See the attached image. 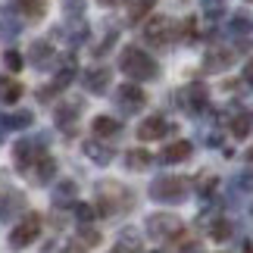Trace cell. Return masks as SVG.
<instances>
[{
    "label": "cell",
    "mask_w": 253,
    "mask_h": 253,
    "mask_svg": "<svg viewBox=\"0 0 253 253\" xmlns=\"http://www.w3.org/2000/svg\"><path fill=\"white\" fill-rule=\"evenodd\" d=\"M253 28V22H250V16L247 13H238L235 19H231V32H238V35H247Z\"/></svg>",
    "instance_id": "30"
},
{
    "label": "cell",
    "mask_w": 253,
    "mask_h": 253,
    "mask_svg": "<svg viewBox=\"0 0 253 253\" xmlns=\"http://www.w3.org/2000/svg\"><path fill=\"white\" fill-rule=\"evenodd\" d=\"M250 128H253V116L250 113H238L235 119H231V134H235V138H247Z\"/></svg>",
    "instance_id": "22"
},
{
    "label": "cell",
    "mask_w": 253,
    "mask_h": 253,
    "mask_svg": "<svg viewBox=\"0 0 253 253\" xmlns=\"http://www.w3.org/2000/svg\"><path fill=\"white\" fill-rule=\"evenodd\" d=\"M100 6H119V3H125V0H97Z\"/></svg>",
    "instance_id": "39"
},
{
    "label": "cell",
    "mask_w": 253,
    "mask_h": 253,
    "mask_svg": "<svg viewBox=\"0 0 253 253\" xmlns=\"http://www.w3.org/2000/svg\"><path fill=\"white\" fill-rule=\"evenodd\" d=\"M0 97H3V103H19V97H22V84L19 82H6L0 87Z\"/></svg>",
    "instance_id": "27"
},
{
    "label": "cell",
    "mask_w": 253,
    "mask_h": 253,
    "mask_svg": "<svg viewBox=\"0 0 253 253\" xmlns=\"http://www.w3.org/2000/svg\"><path fill=\"white\" fill-rule=\"evenodd\" d=\"M84 157L91 160V163H97V166H106V163H113V157H116V150L106 144L103 138H94V141H84Z\"/></svg>",
    "instance_id": "10"
},
{
    "label": "cell",
    "mask_w": 253,
    "mask_h": 253,
    "mask_svg": "<svg viewBox=\"0 0 253 253\" xmlns=\"http://www.w3.org/2000/svg\"><path fill=\"white\" fill-rule=\"evenodd\" d=\"M178 231H181L178 216H169V212H153V216H147V235L153 241H172Z\"/></svg>",
    "instance_id": "5"
},
{
    "label": "cell",
    "mask_w": 253,
    "mask_h": 253,
    "mask_svg": "<svg viewBox=\"0 0 253 253\" xmlns=\"http://www.w3.org/2000/svg\"><path fill=\"white\" fill-rule=\"evenodd\" d=\"M184 38H197V25H194V19H188V22H184Z\"/></svg>",
    "instance_id": "37"
},
{
    "label": "cell",
    "mask_w": 253,
    "mask_h": 253,
    "mask_svg": "<svg viewBox=\"0 0 253 253\" xmlns=\"http://www.w3.org/2000/svg\"><path fill=\"white\" fill-rule=\"evenodd\" d=\"M163 163H181V160H188L191 157V141H172L163 147Z\"/></svg>",
    "instance_id": "16"
},
{
    "label": "cell",
    "mask_w": 253,
    "mask_h": 253,
    "mask_svg": "<svg viewBox=\"0 0 253 253\" xmlns=\"http://www.w3.org/2000/svg\"><path fill=\"white\" fill-rule=\"evenodd\" d=\"M75 219H79L82 225H87V222L94 219V207L91 203H75Z\"/></svg>",
    "instance_id": "31"
},
{
    "label": "cell",
    "mask_w": 253,
    "mask_h": 253,
    "mask_svg": "<svg viewBox=\"0 0 253 253\" xmlns=\"http://www.w3.org/2000/svg\"><path fill=\"white\" fill-rule=\"evenodd\" d=\"M3 63H6V69H9V72H19V69H22V53L6 50V53H3Z\"/></svg>",
    "instance_id": "34"
},
{
    "label": "cell",
    "mask_w": 253,
    "mask_h": 253,
    "mask_svg": "<svg viewBox=\"0 0 253 253\" xmlns=\"http://www.w3.org/2000/svg\"><path fill=\"white\" fill-rule=\"evenodd\" d=\"M144 38H147L150 44H157V47H163L172 38V22L166 16H153L147 25H144Z\"/></svg>",
    "instance_id": "8"
},
{
    "label": "cell",
    "mask_w": 253,
    "mask_h": 253,
    "mask_svg": "<svg viewBox=\"0 0 253 253\" xmlns=\"http://www.w3.org/2000/svg\"><path fill=\"white\" fill-rule=\"evenodd\" d=\"M110 79H113V72L106 69V66H91V69L82 75L84 91H91V94H106V87H110Z\"/></svg>",
    "instance_id": "9"
},
{
    "label": "cell",
    "mask_w": 253,
    "mask_h": 253,
    "mask_svg": "<svg viewBox=\"0 0 253 253\" xmlns=\"http://www.w3.org/2000/svg\"><path fill=\"white\" fill-rule=\"evenodd\" d=\"M231 50H222V47H216V50H210L207 53V60H203V69L207 72H222L225 66H231Z\"/></svg>",
    "instance_id": "17"
},
{
    "label": "cell",
    "mask_w": 253,
    "mask_h": 253,
    "mask_svg": "<svg viewBox=\"0 0 253 253\" xmlns=\"http://www.w3.org/2000/svg\"><path fill=\"white\" fill-rule=\"evenodd\" d=\"M19 35V22L9 13H0V38H16Z\"/></svg>",
    "instance_id": "28"
},
{
    "label": "cell",
    "mask_w": 253,
    "mask_h": 253,
    "mask_svg": "<svg viewBox=\"0 0 253 253\" xmlns=\"http://www.w3.org/2000/svg\"><path fill=\"white\" fill-rule=\"evenodd\" d=\"M22 210H25V197L19 191H6L3 197H0V219H3V222L13 219L16 212H22Z\"/></svg>",
    "instance_id": "14"
},
{
    "label": "cell",
    "mask_w": 253,
    "mask_h": 253,
    "mask_svg": "<svg viewBox=\"0 0 253 253\" xmlns=\"http://www.w3.org/2000/svg\"><path fill=\"white\" fill-rule=\"evenodd\" d=\"M110 253H134V250H128V247H122V244H119V247H113Z\"/></svg>",
    "instance_id": "40"
},
{
    "label": "cell",
    "mask_w": 253,
    "mask_h": 253,
    "mask_svg": "<svg viewBox=\"0 0 253 253\" xmlns=\"http://www.w3.org/2000/svg\"><path fill=\"white\" fill-rule=\"evenodd\" d=\"M97 244H100V231L84 225V228L79 231V241H75V247H79V250H94Z\"/></svg>",
    "instance_id": "24"
},
{
    "label": "cell",
    "mask_w": 253,
    "mask_h": 253,
    "mask_svg": "<svg viewBox=\"0 0 253 253\" xmlns=\"http://www.w3.org/2000/svg\"><path fill=\"white\" fill-rule=\"evenodd\" d=\"M53 203L63 207V203H75V181H60L53 191Z\"/></svg>",
    "instance_id": "23"
},
{
    "label": "cell",
    "mask_w": 253,
    "mask_h": 253,
    "mask_svg": "<svg viewBox=\"0 0 253 253\" xmlns=\"http://www.w3.org/2000/svg\"><path fill=\"white\" fill-rule=\"evenodd\" d=\"M157 253H169V250H157Z\"/></svg>",
    "instance_id": "42"
},
{
    "label": "cell",
    "mask_w": 253,
    "mask_h": 253,
    "mask_svg": "<svg viewBox=\"0 0 253 253\" xmlns=\"http://www.w3.org/2000/svg\"><path fill=\"white\" fill-rule=\"evenodd\" d=\"M32 119H35L32 113H13V116H3V119H0V125H6V128H28V125H32Z\"/></svg>",
    "instance_id": "26"
},
{
    "label": "cell",
    "mask_w": 253,
    "mask_h": 253,
    "mask_svg": "<svg viewBox=\"0 0 253 253\" xmlns=\"http://www.w3.org/2000/svg\"><path fill=\"white\" fill-rule=\"evenodd\" d=\"M166 119H163V116H147V119H144L141 125H138V138L141 141H160L163 134H166Z\"/></svg>",
    "instance_id": "13"
},
{
    "label": "cell",
    "mask_w": 253,
    "mask_h": 253,
    "mask_svg": "<svg viewBox=\"0 0 253 253\" xmlns=\"http://www.w3.org/2000/svg\"><path fill=\"white\" fill-rule=\"evenodd\" d=\"M235 188H241V191H253V175L247 172V175H238L235 178Z\"/></svg>",
    "instance_id": "36"
},
{
    "label": "cell",
    "mask_w": 253,
    "mask_h": 253,
    "mask_svg": "<svg viewBox=\"0 0 253 253\" xmlns=\"http://www.w3.org/2000/svg\"><path fill=\"white\" fill-rule=\"evenodd\" d=\"M150 163H153V157H150L147 150H141V147H138V150H128V153H125V166H128V169H134V172L147 169Z\"/></svg>",
    "instance_id": "20"
},
{
    "label": "cell",
    "mask_w": 253,
    "mask_h": 253,
    "mask_svg": "<svg viewBox=\"0 0 253 253\" xmlns=\"http://www.w3.org/2000/svg\"><path fill=\"white\" fill-rule=\"evenodd\" d=\"M207 100H210V97H207V87H203V84H191V87H184V91L178 94V103L188 113H200L203 106H207Z\"/></svg>",
    "instance_id": "11"
},
{
    "label": "cell",
    "mask_w": 253,
    "mask_h": 253,
    "mask_svg": "<svg viewBox=\"0 0 253 253\" xmlns=\"http://www.w3.org/2000/svg\"><path fill=\"white\" fill-rule=\"evenodd\" d=\"M228 231H231V228H228V222H225V219H216V222L210 225V235L216 238V241H225V238H228Z\"/></svg>",
    "instance_id": "32"
},
{
    "label": "cell",
    "mask_w": 253,
    "mask_h": 253,
    "mask_svg": "<svg viewBox=\"0 0 253 253\" xmlns=\"http://www.w3.org/2000/svg\"><path fill=\"white\" fill-rule=\"evenodd\" d=\"M75 113H79V106H75V103L60 106V110H56V122H60L63 128H66V125H72V122H75Z\"/></svg>",
    "instance_id": "29"
},
{
    "label": "cell",
    "mask_w": 253,
    "mask_h": 253,
    "mask_svg": "<svg viewBox=\"0 0 253 253\" xmlns=\"http://www.w3.org/2000/svg\"><path fill=\"white\" fill-rule=\"evenodd\" d=\"M128 207H131V194L122 184H113V181L100 184V212L103 216H116V212H122Z\"/></svg>",
    "instance_id": "3"
},
{
    "label": "cell",
    "mask_w": 253,
    "mask_h": 253,
    "mask_svg": "<svg viewBox=\"0 0 253 253\" xmlns=\"http://www.w3.org/2000/svg\"><path fill=\"white\" fill-rule=\"evenodd\" d=\"M0 87H3V79H0Z\"/></svg>",
    "instance_id": "43"
},
{
    "label": "cell",
    "mask_w": 253,
    "mask_h": 253,
    "mask_svg": "<svg viewBox=\"0 0 253 253\" xmlns=\"http://www.w3.org/2000/svg\"><path fill=\"white\" fill-rule=\"evenodd\" d=\"M247 160H250V163H253V150H250V153H247Z\"/></svg>",
    "instance_id": "41"
},
{
    "label": "cell",
    "mask_w": 253,
    "mask_h": 253,
    "mask_svg": "<svg viewBox=\"0 0 253 253\" xmlns=\"http://www.w3.org/2000/svg\"><path fill=\"white\" fill-rule=\"evenodd\" d=\"M119 69L128 75L131 82H150V79H157V60H153L150 53H144L141 47H125L122 60H119Z\"/></svg>",
    "instance_id": "1"
},
{
    "label": "cell",
    "mask_w": 253,
    "mask_h": 253,
    "mask_svg": "<svg viewBox=\"0 0 253 253\" xmlns=\"http://www.w3.org/2000/svg\"><path fill=\"white\" fill-rule=\"evenodd\" d=\"M244 82H250V84H253V56H250L247 66H244Z\"/></svg>",
    "instance_id": "38"
},
{
    "label": "cell",
    "mask_w": 253,
    "mask_h": 253,
    "mask_svg": "<svg viewBox=\"0 0 253 253\" xmlns=\"http://www.w3.org/2000/svg\"><path fill=\"white\" fill-rule=\"evenodd\" d=\"M16 9H19L25 19H44L47 3H44V0H16Z\"/></svg>",
    "instance_id": "19"
},
{
    "label": "cell",
    "mask_w": 253,
    "mask_h": 253,
    "mask_svg": "<svg viewBox=\"0 0 253 253\" xmlns=\"http://www.w3.org/2000/svg\"><path fill=\"white\" fill-rule=\"evenodd\" d=\"M116 100H119V106L125 113H138L141 106L147 103V94H144L138 84H122V87H116Z\"/></svg>",
    "instance_id": "7"
},
{
    "label": "cell",
    "mask_w": 253,
    "mask_h": 253,
    "mask_svg": "<svg viewBox=\"0 0 253 253\" xmlns=\"http://www.w3.org/2000/svg\"><path fill=\"white\" fill-rule=\"evenodd\" d=\"M13 157H16L19 172H25V175H28V169H32L35 163L44 157V138H28V141H19V144H16V150H13Z\"/></svg>",
    "instance_id": "6"
},
{
    "label": "cell",
    "mask_w": 253,
    "mask_h": 253,
    "mask_svg": "<svg viewBox=\"0 0 253 253\" xmlns=\"http://www.w3.org/2000/svg\"><path fill=\"white\" fill-rule=\"evenodd\" d=\"M91 128H94L97 138H116V134L122 131V122H119V119H113V116H97Z\"/></svg>",
    "instance_id": "18"
},
{
    "label": "cell",
    "mask_w": 253,
    "mask_h": 253,
    "mask_svg": "<svg viewBox=\"0 0 253 253\" xmlns=\"http://www.w3.org/2000/svg\"><path fill=\"white\" fill-rule=\"evenodd\" d=\"M28 175H32L35 181H41V184H47V181H50L53 175H56V160H53V157H47V153H44V157L38 160V163H35L32 169H28Z\"/></svg>",
    "instance_id": "15"
},
{
    "label": "cell",
    "mask_w": 253,
    "mask_h": 253,
    "mask_svg": "<svg viewBox=\"0 0 253 253\" xmlns=\"http://www.w3.org/2000/svg\"><path fill=\"white\" fill-rule=\"evenodd\" d=\"M50 56H53V47L47 41H35L32 44V63L38 66V69H44V66L50 63Z\"/></svg>",
    "instance_id": "21"
},
{
    "label": "cell",
    "mask_w": 253,
    "mask_h": 253,
    "mask_svg": "<svg viewBox=\"0 0 253 253\" xmlns=\"http://www.w3.org/2000/svg\"><path fill=\"white\" fill-rule=\"evenodd\" d=\"M153 3H157V0H138V3H131V9H128V22L138 25L141 19H147L150 9H153Z\"/></svg>",
    "instance_id": "25"
},
{
    "label": "cell",
    "mask_w": 253,
    "mask_h": 253,
    "mask_svg": "<svg viewBox=\"0 0 253 253\" xmlns=\"http://www.w3.org/2000/svg\"><path fill=\"white\" fill-rule=\"evenodd\" d=\"M222 9H225V0H203V13H207L210 19L222 16Z\"/></svg>",
    "instance_id": "33"
},
{
    "label": "cell",
    "mask_w": 253,
    "mask_h": 253,
    "mask_svg": "<svg viewBox=\"0 0 253 253\" xmlns=\"http://www.w3.org/2000/svg\"><path fill=\"white\" fill-rule=\"evenodd\" d=\"M41 253H66V241H60V238L47 241V244H44V250H41Z\"/></svg>",
    "instance_id": "35"
},
{
    "label": "cell",
    "mask_w": 253,
    "mask_h": 253,
    "mask_svg": "<svg viewBox=\"0 0 253 253\" xmlns=\"http://www.w3.org/2000/svg\"><path fill=\"white\" fill-rule=\"evenodd\" d=\"M72 79H75V63H72V60H66V63L60 66V72L53 75V84H50V87H44V91H38V97H41V100H47V97H50L53 91H63V87H69Z\"/></svg>",
    "instance_id": "12"
},
{
    "label": "cell",
    "mask_w": 253,
    "mask_h": 253,
    "mask_svg": "<svg viewBox=\"0 0 253 253\" xmlns=\"http://www.w3.org/2000/svg\"><path fill=\"white\" fill-rule=\"evenodd\" d=\"M191 194V181L184 175H160L150 181V197L157 203H181Z\"/></svg>",
    "instance_id": "2"
},
{
    "label": "cell",
    "mask_w": 253,
    "mask_h": 253,
    "mask_svg": "<svg viewBox=\"0 0 253 253\" xmlns=\"http://www.w3.org/2000/svg\"><path fill=\"white\" fill-rule=\"evenodd\" d=\"M41 225H44V219L38 216V212H28V216L19 222L13 231H9V244H13L16 250L28 247L32 241H38V235H41Z\"/></svg>",
    "instance_id": "4"
}]
</instances>
